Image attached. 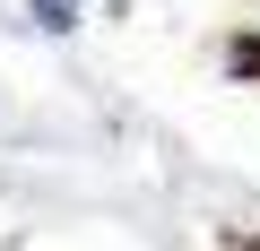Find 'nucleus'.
Here are the masks:
<instances>
[{
	"label": "nucleus",
	"instance_id": "obj_1",
	"mask_svg": "<svg viewBox=\"0 0 260 251\" xmlns=\"http://www.w3.org/2000/svg\"><path fill=\"white\" fill-rule=\"evenodd\" d=\"M26 9H35L44 35H70V26H78V0H26Z\"/></svg>",
	"mask_w": 260,
	"mask_h": 251
},
{
	"label": "nucleus",
	"instance_id": "obj_2",
	"mask_svg": "<svg viewBox=\"0 0 260 251\" xmlns=\"http://www.w3.org/2000/svg\"><path fill=\"white\" fill-rule=\"evenodd\" d=\"M225 69L234 78H260V35H225Z\"/></svg>",
	"mask_w": 260,
	"mask_h": 251
}]
</instances>
